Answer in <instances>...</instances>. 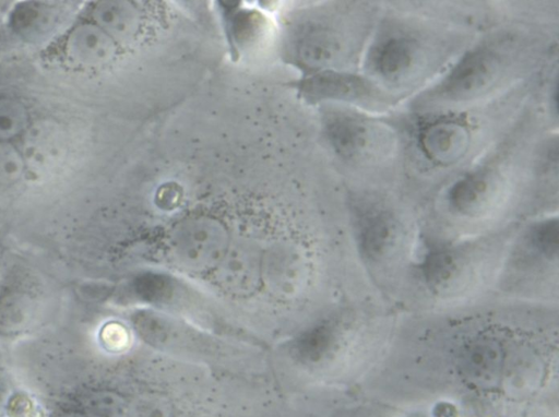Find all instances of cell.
I'll return each instance as SVG.
<instances>
[{
    "label": "cell",
    "instance_id": "cell-2",
    "mask_svg": "<svg viewBox=\"0 0 559 417\" xmlns=\"http://www.w3.org/2000/svg\"><path fill=\"white\" fill-rule=\"evenodd\" d=\"M518 48L509 39H490L465 51L445 75L423 94L420 108L468 104L502 87L518 71Z\"/></svg>",
    "mask_w": 559,
    "mask_h": 417
},
{
    "label": "cell",
    "instance_id": "cell-18",
    "mask_svg": "<svg viewBox=\"0 0 559 417\" xmlns=\"http://www.w3.org/2000/svg\"><path fill=\"white\" fill-rule=\"evenodd\" d=\"M454 409L449 404H440L436 408V417H455Z\"/></svg>",
    "mask_w": 559,
    "mask_h": 417
},
{
    "label": "cell",
    "instance_id": "cell-1",
    "mask_svg": "<svg viewBox=\"0 0 559 417\" xmlns=\"http://www.w3.org/2000/svg\"><path fill=\"white\" fill-rule=\"evenodd\" d=\"M451 50L450 40L430 28L388 20L367 49V76L388 93L409 90L433 74Z\"/></svg>",
    "mask_w": 559,
    "mask_h": 417
},
{
    "label": "cell",
    "instance_id": "cell-16",
    "mask_svg": "<svg viewBox=\"0 0 559 417\" xmlns=\"http://www.w3.org/2000/svg\"><path fill=\"white\" fill-rule=\"evenodd\" d=\"M41 17L43 14L35 4L24 3L13 11L10 23L15 32L26 35L40 24Z\"/></svg>",
    "mask_w": 559,
    "mask_h": 417
},
{
    "label": "cell",
    "instance_id": "cell-13",
    "mask_svg": "<svg viewBox=\"0 0 559 417\" xmlns=\"http://www.w3.org/2000/svg\"><path fill=\"white\" fill-rule=\"evenodd\" d=\"M428 282L438 284L450 277L455 270V253L451 249L438 248L428 252L421 264Z\"/></svg>",
    "mask_w": 559,
    "mask_h": 417
},
{
    "label": "cell",
    "instance_id": "cell-15",
    "mask_svg": "<svg viewBox=\"0 0 559 417\" xmlns=\"http://www.w3.org/2000/svg\"><path fill=\"white\" fill-rule=\"evenodd\" d=\"M22 171L21 155L8 142H0V182H14L21 177Z\"/></svg>",
    "mask_w": 559,
    "mask_h": 417
},
{
    "label": "cell",
    "instance_id": "cell-6",
    "mask_svg": "<svg viewBox=\"0 0 559 417\" xmlns=\"http://www.w3.org/2000/svg\"><path fill=\"white\" fill-rule=\"evenodd\" d=\"M310 103L340 102L379 109L394 102L393 95L367 75L348 70H324L310 73L296 85Z\"/></svg>",
    "mask_w": 559,
    "mask_h": 417
},
{
    "label": "cell",
    "instance_id": "cell-12",
    "mask_svg": "<svg viewBox=\"0 0 559 417\" xmlns=\"http://www.w3.org/2000/svg\"><path fill=\"white\" fill-rule=\"evenodd\" d=\"M28 112L17 98L0 96V142L20 135L27 127Z\"/></svg>",
    "mask_w": 559,
    "mask_h": 417
},
{
    "label": "cell",
    "instance_id": "cell-5",
    "mask_svg": "<svg viewBox=\"0 0 559 417\" xmlns=\"http://www.w3.org/2000/svg\"><path fill=\"white\" fill-rule=\"evenodd\" d=\"M477 133L476 123L466 116L438 112L416 124L413 141L427 166L445 170L461 165L471 155Z\"/></svg>",
    "mask_w": 559,
    "mask_h": 417
},
{
    "label": "cell",
    "instance_id": "cell-14",
    "mask_svg": "<svg viewBox=\"0 0 559 417\" xmlns=\"http://www.w3.org/2000/svg\"><path fill=\"white\" fill-rule=\"evenodd\" d=\"M558 219L546 218L536 223L528 233L530 243L543 255H557L559 245Z\"/></svg>",
    "mask_w": 559,
    "mask_h": 417
},
{
    "label": "cell",
    "instance_id": "cell-10",
    "mask_svg": "<svg viewBox=\"0 0 559 417\" xmlns=\"http://www.w3.org/2000/svg\"><path fill=\"white\" fill-rule=\"evenodd\" d=\"M395 217L388 211L370 212L362 217L358 230V247L368 260H378L395 246L400 228Z\"/></svg>",
    "mask_w": 559,
    "mask_h": 417
},
{
    "label": "cell",
    "instance_id": "cell-8",
    "mask_svg": "<svg viewBox=\"0 0 559 417\" xmlns=\"http://www.w3.org/2000/svg\"><path fill=\"white\" fill-rule=\"evenodd\" d=\"M41 296L37 282L14 270L0 282V336L17 337L37 320Z\"/></svg>",
    "mask_w": 559,
    "mask_h": 417
},
{
    "label": "cell",
    "instance_id": "cell-9",
    "mask_svg": "<svg viewBox=\"0 0 559 417\" xmlns=\"http://www.w3.org/2000/svg\"><path fill=\"white\" fill-rule=\"evenodd\" d=\"M68 58L82 67H97L111 59L115 48L111 37L97 24H80L64 44Z\"/></svg>",
    "mask_w": 559,
    "mask_h": 417
},
{
    "label": "cell",
    "instance_id": "cell-3",
    "mask_svg": "<svg viewBox=\"0 0 559 417\" xmlns=\"http://www.w3.org/2000/svg\"><path fill=\"white\" fill-rule=\"evenodd\" d=\"M352 4L308 20L295 34L297 61L309 74L348 70L359 59L372 23L369 10Z\"/></svg>",
    "mask_w": 559,
    "mask_h": 417
},
{
    "label": "cell",
    "instance_id": "cell-11",
    "mask_svg": "<svg viewBox=\"0 0 559 417\" xmlns=\"http://www.w3.org/2000/svg\"><path fill=\"white\" fill-rule=\"evenodd\" d=\"M93 16L97 25L110 37H126L135 31V14L124 2H98L93 8Z\"/></svg>",
    "mask_w": 559,
    "mask_h": 417
},
{
    "label": "cell",
    "instance_id": "cell-4",
    "mask_svg": "<svg viewBox=\"0 0 559 417\" xmlns=\"http://www.w3.org/2000/svg\"><path fill=\"white\" fill-rule=\"evenodd\" d=\"M323 132L336 156L355 166L384 163L396 147L395 133L388 124L354 110H328Z\"/></svg>",
    "mask_w": 559,
    "mask_h": 417
},
{
    "label": "cell",
    "instance_id": "cell-17",
    "mask_svg": "<svg viewBox=\"0 0 559 417\" xmlns=\"http://www.w3.org/2000/svg\"><path fill=\"white\" fill-rule=\"evenodd\" d=\"M10 384L9 377L3 366L1 356H0V416L4 408L5 402L9 397Z\"/></svg>",
    "mask_w": 559,
    "mask_h": 417
},
{
    "label": "cell",
    "instance_id": "cell-7",
    "mask_svg": "<svg viewBox=\"0 0 559 417\" xmlns=\"http://www.w3.org/2000/svg\"><path fill=\"white\" fill-rule=\"evenodd\" d=\"M509 182L507 168L496 158L477 165L447 188L444 200L452 213L474 217L488 211Z\"/></svg>",
    "mask_w": 559,
    "mask_h": 417
}]
</instances>
